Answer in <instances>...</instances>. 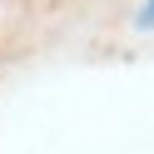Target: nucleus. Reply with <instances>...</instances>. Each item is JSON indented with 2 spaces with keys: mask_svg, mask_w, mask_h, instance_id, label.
I'll return each instance as SVG.
<instances>
[{
  "mask_svg": "<svg viewBox=\"0 0 154 154\" xmlns=\"http://www.w3.org/2000/svg\"><path fill=\"white\" fill-rule=\"evenodd\" d=\"M139 25H154V0H144V10H139Z\"/></svg>",
  "mask_w": 154,
  "mask_h": 154,
  "instance_id": "1",
  "label": "nucleus"
}]
</instances>
